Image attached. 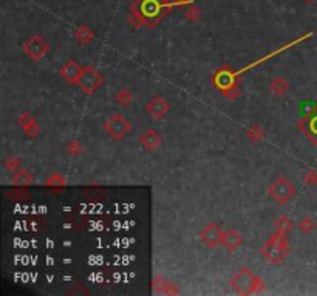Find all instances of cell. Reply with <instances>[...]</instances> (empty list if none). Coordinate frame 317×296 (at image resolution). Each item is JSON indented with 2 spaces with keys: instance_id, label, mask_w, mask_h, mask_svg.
<instances>
[{
  "instance_id": "1",
  "label": "cell",
  "mask_w": 317,
  "mask_h": 296,
  "mask_svg": "<svg viewBox=\"0 0 317 296\" xmlns=\"http://www.w3.org/2000/svg\"><path fill=\"white\" fill-rule=\"evenodd\" d=\"M288 252H289L288 239L285 233H282V231L278 230L268 239V242H266L262 249L263 258L271 264H280L282 261H285Z\"/></svg>"
},
{
  "instance_id": "2",
  "label": "cell",
  "mask_w": 317,
  "mask_h": 296,
  "mask_svg": "<svg viewBox=\"0 0 317 296\" xmlns=\"http://www.w3.org/2000/svg\"><path fill=\"white\" fill-rule=\"evenodd\" d=\"M232 287L238 295H251L263 289V281L254 275L249 268H242L232 279Z\"/></svg>"
},
{
  "instance_id": "3",
  "label": "cell",
  "mask_w": 317,
  "mask_h": 296,
  "mask_svg": "<svg viewBox=\"0 0 317 296\" xmlns=\"http://www.w3.org/2000/svg\"><path fill=\"white\" fill-rule=\"evenodd\" d=\"M103 82H104V77L103 74L99 73V70H96L95 67L88 65V67H84L81 76L78 82H76V85H78L82 93L85 94H95L98 89L103 86Z\"/></svg>"
},
{
  "instance_id": "4",
  "label": "cell",
  "mask_w": 317,
  "mask_h": 296,
  "mask_svg": "<svg viewBox=\"0 0 317 296\" xmlns=\"http://www.w3.org/2000/svg\"><path fill=\"white\" fill-rule=\"evenodd\" d=\"M104 131L111 139L119 140L132 131V124L127 121V118L122 116L121 113H115V114H111L108 121L104 124Z\"/></svg>"
},
{
  "instance_id": "5",
  "label": "cell",
  "mask_w": 317,
  "mask_h": 296,
  "mask_svg": "<svg viewBox=\"0 0 317 296\" xmlns=\"http://www.w3.org/2000/svg\"><path fill=\"white\" fill-rule=\"evenodd\" d=\"M294 193H296L294 184L286 177H277L275 181L271 184L269 190H268V195L278 205H283V204L289 202L291 198L294 196Z\"/></svg>"
},
{
  "instance_id": "6",
  "label": "cell",
  "mask_w": 317,
  "mask_h": 296,
  "mask_svg": "<svg viewBox=\"0 0 317 296\" xmlns=\"http://www.w3.org/2000/svg\"><path fill=\"white\" fill-rule=\"evenodd\" d=\"M23 51L25 54H27L31 60L37 62V60H42L50 51V45L48 42L42 36H31L30 39H27L23 43Z\"/></svg>"
},
{
  "instance_id": "7",
  "label": "cell",
  "mask_w": 317,
  "mask_h": 296,
  "mask_svg": "<svg viewBox=\"0 0 317 296\" xmlns=\"http://www.w3.org/2000/svg\"><path fill=\"white\" fill-rule=\"evenodd\" d=\"M200 239L205 242L208 247L213 249V247H217L221 244L223 230L220 228V225L217 222H211L200 231Z\"/></svg>"
},
{
  "instance_id": "8",
  "label": "cell",
  "mask_w": 317,
  "mask_h": 296,
  "mask_svg": "<svg viewBox=\"0 0 317 296\" xmlns=\"http://www.w3.org/2000/svg\"><path fill=\"white\" fill-rule=\"evenodd\" d=\"M169 108H170L169 102L161 96H154L149 100V104L146 105V111L154 119H162L164 116L169 113Z\"/></svg>"
},
{
  "instance_id": "9",
  "label": "cell",
  "mask_w": 317,
  "mask_h": 296,
  "mask_svg": "<svg viewBox=\"0 0 317 296\" xmlns=\"http://www.w3.org/2000/svg\"><path fill=\"white\" fill-rule=\"evenodd\" d=\"M84 67H81L76 60H67L59 70V74L62 76V79L68 84H76L79 79V76L82 73Z\"/></svg>"
},
{
  "instance_id": "10",
  "label": "cell",
  "mask_w": 317,
  "mask_h": 296,
  "mask_svg": "<svg viewBox=\"0 0 317 296\" xmlns=\"http://www.w3.org/2000/svg\"><path fill=\"white\" fill-rule=\"evenodd\" d=\"M139 144L147 151H155L161 145V136L154 128H149L141 136H139Z\"/></svg>"
},
{
  "instance_id": "11",
  "label": "cell",
  "mask_w": 317,
  "mask_h": 296,
  "mask_svg": "<svg viewBox=\"0 0 317 296\" xmlns=\"http://www.w3.org/2000/svg\"><path fill=\"white\" fill-rule=\"evenodd\" d=\"M243 244V236L240 231L231 228L223 231V239H221V246L227 250V252H235L240 246Z\"/></svg>"
},
{
  "instance_id": "12",
  "label": "cell",
  "mask_w": 317,
  "mask_h": 296,
  "mask_svg": "<svg viewBox=\"0 0 317 296\" xmlns=\"http://www.w3.org/2000/svg\"><path fill=\"white\" fill-rule=\"evenodd\" d=\"M19 124L23 128V131L27 133L30 137H36L37 134H39V131H41L39 125H37V122L34 121V118H33L30 113H23L20 118H19Z\"/></svg>"
},
{
  "instance_id": "13",
  "label": "cell",
  "mask_w": 317,
  "mask_h": 296,
  "mask_svg": "<svg viewBox=\"0 0 317 296\" xmlns=\"http://www.w3.org/2000/svg\"><path fill=\"white\" fill-rule=\"evenodd\" d=\"M73 37H74V41L78 42V43L87 45V43H92L93 42L95 31L90 27H87V25H79V27L73 31Z\"/></svg>"
},
{
  "instance_id": "14",
  "label": "cell",
  "mask_w": 317,
  "mask_h": 296,
  "mask_svg": "<svg viewBox=\"0 0 317 296\" xmlns=\"http://www.w3.org/2000/svg\"><path fill=\"white\" fill-rule=\"evenodd\" d=\"M269 89H271V93L274 96L282 97V96H285L289 91V82H288V79H285L283 76H277V77H274V79L271 81Z\"/></svg>"
},
{
  "instance_id": "15",
  "label": "cell",
  "mask_w": 317,
  "mask_h": 296,
  "mask_svg": "<svg viewBox=\"0 0 317 296\" xmlns=\"http://www.w3.org/2000/svg\"><path fill=\"white\" fill-rule=\"evenodd\" d=\"M34 184V177L33 174L28 171V170H19L17 173H14V176H12V185L14 187H30Z\"/></svg>"
},
{
  "instance_id": "16",
  "label": "cell",
  "mask_w": 317,
  "mask_h": 296,
  "mask_svg": "<svg viewBox=\"0 0 317 296\" xmlns=\"http://www.w3.org/2000/svg\"><path fill=\"white\" fill-rule=\"evenodd\" d=\"M232 82H234V76H232L229 67H224L223 71H220L217 76H215V84H217L218 86H221L223 89H226L229 85H232Z\"/></svg>"
},
{
  "instance_id": "17",
  "label": "cell",
  "mask_w": 317,
  "mask_h": 296,
  "mask_svg": "<svg viewBox=\"0 0 317 296\" xmlns=\"http://www.w3.org/2000/svg\"><path fill=\"white\" fill-rule=\"evenodd\" d=\"M132 100H133V96H132V91L129 88H121L119 91L115 94V102L119 107H124V108L130 107Z\"/></svg>"
},
{
  "instance_id": "18",
  "label": "cell",
  "mask_w": 317,
  "mask_h": 296,
  "mask_svg": "<svg viewBox=\"0 0 317 296\" xmlns=\"http://www.w3.org/2000/svg\"><path fill=\"white\" fill-rule=\"evenodd\" d=\"M45 185L52 188H63L67 185V181L59 173H53L45 179Z\"/></svg>"
},
{
  "instance_id": "19",
  "label": "cell",
  "mask_w": 317,
  "mask_h": 296,
  "mask_svg": "<svg viewBox=\"0 0 317 296\" xmlns=\"http://www.w3.org/2000/svg\"><path fill=\"white\" fill-rule=\"evenodd\" d=\"M297 225H299V230L302 231V233H305V235L313 233L314 228H316V222L311 219V217H302Z\"/></svg>"
},
{
  "instance_id": "20",
  "label": "cell",
  "mask_w": 317,
  "mask_h": 296,
  "mask_svg": "<svg viewBox=\"0 0 317 296\" xmlns=\"http://www.w3.org/2000/svg\"><path fill=\"white\" fill-rule=\"evenodd\" d=\"M3 165H5V170L8 173L14 174V173H17L20 170V159L19 158H6Z\"/></svg>"
},
{
  "instance_id": "21",
  "label": "cell",
  "mask_w": 317,
  "mask_h": 296,
  "mask_svg": "<svg viewBox=\"0 0 317 296\" xmlns=\"http://www.w3.org/2000/svg\"><path fill=\"white\" fill-rule=\"evenodd\" d=\"M184 17L190 22H197L200 17H201V9L198 6H194V5H190L186 8L184 11Z\"/></svg>"
},
{
  "instance_id": "22",
  "label": "cell",
  "mask_w": 317,
  "mask_h": 296,
  "mask_svg": "<svg viewBox=\"0 0 317 296\" xmlns=\"http://www.w3.org/2000/svg\"><path fill=\"white\" fill-rule=\"evenodd\" d=\"M246 134H248V137L251 140H260V139L264 137V130H263L260 125H252L249 130H248Z\"/></svg>"
},
{
  "instance_id": "23",
  "label": "cell",
  "mask_w": 317,
  "mask_h": 296,
  "mask_svg": "<svg viewBox=\"0 0 317 296\" xmlns=\"http://www.w3.org/2000/svg\"><path fill=\"white\" fill-rule=\"evenodd\" d=\"M67 151H68L70 154H73V156H76V154H79V153L82 151V145H81L79 140H78V139L70 140V142L67 144Z\"/></svg>"
},
{
  "instance_id": "24",
  "label": "cell",
  "mask_w": 317,
  "mask_h": 296,
  "mask_svg": "<svg viewBox=\"0 0 317 296\" xmlns=\"http://www.w3.org/2000/svg\"><path fill=\"white\" fill-rule=\"evenodd\" d=\"M291 227H293V221H291L289 217H280V219L277 221V230L282 231V233L288 231Z\"/></svg>"
},
{
  "instance_id": "25",
  "label": "cell",
  "mask_w": 317,
  "mask_h": 296,
  "mask_svg": "<svg viewBox=\"0 0 317 296\" xmlns=\"http://www.w3.org/2000/svg\"><path fill=\"white\" fill-rule=\"evenodd\" d=\"M8 196L11 199H17V201H23L25 198H28L25 190H11V191H8Z\"/></svg>"
},
{
  "instance_id": "26",
  "label": "cell",
  "mask_w": 317,
  "mask_h": 296,
  "mask_svg": "<svg viewBox=\"0 0 317 296\" xmlns=\"http://www.w3.org/2000/svg\"><path fill=\"white\" fill-rule=\"evenodd\" d=\"M303 181H305V184L310 185V187L316 185V184H317V171L310 170V171L305 174V179H303Z\"/></svg>"
},
{
  "instance_id": "27",
  "label": "cell",
  "mask_w": 317,
  "mask_h": 296,
  "mask_svg": "<svg viewBox=\"0 0 317 296\" xmlns=\"http://www.w3.org/2000/svg\"><path fill=\"white\" fill-rule=\"evenodd\" d=\"M167 3H175V5H186V3H192V0H164Z\"/></svg>"
},
{
  "instance_id": "28",
  "label": "cell",
  "mask_w": 317,
  "mask_h": 296,
  "mask_svg": "<svg viewBox=\"0 0 317 296\" xmlns=\"http://www.w3.org/2000/svg\"><path fill=\"white\" fill-rule=\"evenodd\" d=\"M305 2H308V3H311V2H314V0H305Z\"/></svg>"
}]
</instances>
